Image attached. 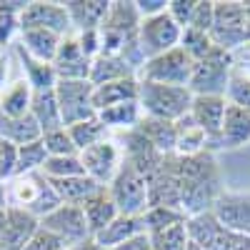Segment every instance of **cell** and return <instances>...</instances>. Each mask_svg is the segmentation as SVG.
<instances>
[{
	"mask_svg": "<svg viewBox=\"0 0 250 250\" xmlns=\"http://www.w3.org/2000/svg\"><path fill=\"white\" fill-rule=\"evenodd\" d=\"M185 250H203V248H200V245H195V243L190 240V243H188V248H185Z\"/></svg>",
	"mask_w": 250,
	"mask_h": 250,
	"instance_id": "9f6ffc18",
	"label": "cell"
},
{
	"mask_svg": "<svg viewBox=\"0 0 250 250\" xmlns=\"http://www.w3.org/2000/svg\"><path fill=\"white\" fill-rule=\"evenodd\" d=\"M113 250H153V245H150L148 233H143V235H135V238H130V240H125L123 245H118V248H113Z\"/></svg>",
	"mask_w": 250,
	"mask_h": 250,
	"instance_id": "681fc988",
	"label": "cell"
},
{
	"mask_svg": "<svg viewBox=\"0 0 250 250\" xmlns=\"http://www.w3.org/2000/svg\"><path fill=\"white\" fill-rule=\"evenodd\" d=\"M225 98H228L230 105H238L245 113H250V75L243 68H238V65L233 68V75H230V83H228Z\"/></svg>",
	"mask_w": 250,
	"mask_h": 250,
	"instance_id": "f35d334b",
	"label": "cell"
},
{
	"mask_svg": "<svg viewBox=\"0 0 250 250\" xmlns=\"http://www.w3.org/2000/svg\"><path fill=\"white\" fill-rule=\"evenodd\" d=\"M40 173L48 180H62L73 175H85V168L80 163V155H65V158H48Z\"/></svg>",
	"mask_w": 250,
	"mask_h": 250,
	"instance_id": "74e56055",
	"label": "cell"
},
{
	"mask_svg": "<svg viewBox=\"0 0 250 250\" xmlns=\"http://www.w3.org/2000/svg\"><path fill=\"white\" fill-rule=\"evenodd\" d=\"M213 45L228 53H235L238 48L248 45V28H245V10L243 3L228 0V3H215V20L210 28Z\"/></svg>",
	"mask_w": 250,
	"mask_h": 250,
	"instance_id": "52a82bcc",
	"label": "cell"
},
{
	"mask_svg": "<svg viewBox=\"0 0 250 250\" xmlns=\"http://www.w3.org/2000/svg\"><path fill=\"white\" fill-rule=\"evenodd\" d=\"M18 173V145L0 138V180L8 183Z\"/></svg>",
	"mask_w": 250,
	"mask_h": 250,
	"instance_id": "7bdbcfd3",
	"label": "cell"
},
{
	"mask_svg": "<svg viewBox=\"0 0 250 250\" xmlns=\"http://www.w3.org/2000/svg\"><path fill=\"white\" fill-rule=\"evenodd\" d=\"M8 208V193H5V183L0 180V210H5Z\"/></svg>",
	"mask_w": 250,
	"mask_h": 250,
	"instance_id": "f5cc1de1",
	"label": "cell"
},
{
	"mask_svg": "<svg viewBox=\"0 0 250 250\" xmlns=\"http://www.w3.org/2000/svg\"><path fill=\"white\" fill-rule=\"evenodd\" d=\"M115 143L120 145V153H123V163H128L133 165V168L145 175V178H150L160 165L165 160V155H160L153 145L148 143V138H145L138 128L133 130H125V133H113Z\"/></svg>",
	"mask_w": 250,
	"mask_h": 250,
	"instance_id": "7c38bea8",
	"label": "cell"
},
{
	"mask_svg": "<svg viewBox=\"0 0 250 250\" xmlns=\"http://www.w3.org/2000/svg\"><path fill=\"white\" fill-rule=\"evenodd\" d=\"M195 62L188 58V53L178 45L168 53H163L158 58H150L143 62V68L138 73L140 80L148 83H160V85H178V88H190Z\"/></svg>",
	"mask_w": 250,
	"mask_h": 250,
	"instance_id": "8992f818",
	"label": "cell"
},
{
	"mask_svg": "<svg viewBox=\"0 0 250 250\" xmlns=\"http://www.w3.org/2000/svg\"><path fill=\"white\" fill-rule=\"evenodd\" d=\"M170 163L180 178V210L185 218L213 213L215 200L225 193L218 163L213 153H200L190 158L170 155Z\"/></svg>",
	"mask_w": 250,
	"mask_h": 250,
	"instance_id": "6da1fadb",
	"label": "cell"
},
{
	"mask_svg": "<svg viewBox=\"0 0 250 250\" xmlns=\"http://www.w3.org/2000/svg\"><path fill=\"white\" fill-rule=\"evenodd\" d=\"M43 145L48 150V158H65V155H80L75 143L68 133V128H58L43 135Z\"/></svg>",
	"mask_w": 250,
	"mask_h": 250,
	"instance_id": "60d3db41",
	"label": "cell"
},
{
	"mask_svg": "<svg viewBox=\"0 0 250 250\" xmlns=\"http://www.w3.org/2000/svg\"><path fill=\"white\" fill-rule=\"evenodd\" d=\"M75 38H78L80 50L90 60H95L100 55V33L98 30H80V33H75Z\"/></svg>",
	"mask_w": 250,
	"mask_h": 250,
	"instance_id": "7dc6e473",
	"label": "cell"
},
{
	"mask_svg": "<svg viewBox=\"0 0 250 250\" xmlns=\"http://www.w3.org/2000/svg\"><path fill=\"white\" fill-rule=\"evenodd\" d=\"M140 80V78H138ZM193 90L190 88H178V85H160V83L140 80L138 90V105L143 115L158 118V120H170L178 123L183 115L190 113L193 105Z\"/></svg>",
	"mask_w": 250,
	"mask_h": 250,
	"instance_id": "3957f363",
	"label": "cell"
},
{
	"mask_svg": "<svg viewBox=\"0 0 250 250\" xmlns=\"http://www.w3.org/2000/svg\"><path fill=\"white\" fill-rule=\"evenodd\" d=\"M23 250H68V248H65V243H62L58 235H53L50 230H45V228L40 225Z\"/></svg>",
	"mask_w": 250,
	"mask_h": 250,
	"instance_id": "f6af8a7d",
	"label": "cell"
},
{
	"mask_svg": "<svg viewBox=\"0 0 250 250\" xmlns=\"http://www.w3.org/2000/svg\"><path fill=\"white\" fill-rule=\"evenodd\" d=\"M105 190L113 198L120 215L140 218L150 208V203H148V178L140 175L128 163L120 165L118 175L113 178V183L105 188Z\"/></svg>",
	"mask_w": 250,
	"mask_h": 250,
	"instance_id": "5b68a950",
	"label": "cell"
},
{
	"mask_svg": "<svg viewBox=\"0 0 250 250\" xmlns=\"http://www.w3.org/2000/svg\"><path fill=\"white\" fill-rule=\"evenodd\" d=\"M48 160V150L43 145V138L25 143L18 148V173L15 175H25V173H40Z\"/></svg>",
	"mask_w": 250,
	"mask_h": 250,
	"instance_id": "8d00e7d4",
	"label": "cell"
},
{
	"mask_svg": "<svg viewBox=\"0 0 250 250\" xmlns=\"http://www.w3.org/2000/svg\"><path fill=\"white\" fill-rule=\"evenodd\" d=\"M5 193L10 208H20V210L35 215L38 220H43L58 205H62L55 188L43 173H25V175L10 178L5 183Z\"/></svg>",
	"mask_w": 250,
	"mask_h": 250,
	"instance_id": "7a4b0ae2",
	"label": "cell"
},
{
	"mask_svg": "<svg viewBox=\"0 0 250 250\" xmlns=\"http://www.w3.org/2000/svg\"><path fill=\"white\" fill-rule=\"evenodd\" d=\"M55 98H58L65 128L98 115L93 108V83L90 80H58Z\"/></svg>",
	"mask_w": 250,
	"mask_h": 250,
	"instance_id": "9c48e42d",
	"label": "cell"
},
{
	"mask_svg": "<svg viewBox=\"0 0 250 250\" xmlns=\"http://www.w3.org/2000/svg\"><path fill=\"white\" fill-rule=\"evenodd\" d=\"M228 110V98L223 95H195L190 105V118L208 138V153L220 150V133Z\"/></svg>",
	"mask_w": 250,
	"mask_h": 250,
	"instance_id": "4fadbf2b",
	"label": "cell"
},
{
	"mask_svg": "<svg viewBox=\"0 0 250 250\" xmlns=\"http://www.w3.org/2000/svg\"><path fill=\"white\" fill-rule=\"evenodd\" d=\"M185 220H188V218H185ZM185 220L173 223V225H165V228H160V230L148 233L153 250H185L188 243H190V238H188Z\"/></svg>",
	"mask_w": 250,
	"mask_h": 250,
	"instance_id": "d590c367",
	"label": "cell"
},
{
	"mask_svg": "<svg viewBox=\"0 0 250 250\" xmlns=\"http://www.w3.org/2000/svg\"><path fill=\"white\" fill-rule=\"evenodd\" d=\"M148 203L150 208H173V210H180V178L170 163V155L148 178Z\"/></svg>",
	"mask_w": 250,
	"mask_h": 250,
	"instance_id": "9a60e30c",
	"label": "cell"
},
{
	"mask_svg": "<svg viewBox=\"0 0 250 250\" xmlns=\"http://www.w3.org/2000/svg\"><path fill=\"white\" fill-rule=\"evenodd\" d=\"M25 28H45L65 38L73 33L65 3H45V0H30L25 10L20 13V30Z\"/></svg>",
	"mask_w": 250,
	"mask_h": 250,
	"instance_id": "5bb4252c",
	"label": "cell"
},
{
	"mask_svg": "<svg viewBox=\"0 0 250 250\" xmlns=\"http://www.w3.org/2000/svg\"><path fill=\"white\" fill-rule=\"evenodd\" d=\"M98 118L110 133H125V130L138 128L143 110L138 105V100H133V103H120V105H110L105 110H100Z\"/></svg>",
	"mask_w": 250,
	"mask_h": 250,
	"instance_id": "4dcf8cb0",
	"label": "cell"
},
{
	"mask_svg": "<svg viewBox=\"0 0 250 250\" xmlns=\"http://www.w3.org/2000/svg\"><path fill=\"white\" fill-rule=\"evenodd\" d=\"M168 3L170 0H135V8L140 18H153V15H160L168 10Z\"/></svg>",
	"mask_w": 250,
	"mask_h": 250,
	"instance_id": "c3c4849f",
	"label": "cell"
},
{
	"mask_svg": "<svg viewBox=\"0 0 250 250\" xmlns=\"http://www.w3.org/2000/svg\"><path fill=\"white\" fill-rule=\"evenodd\" d=\"M175 128H178V148H175V155L190 158V155H200V153L208 150V138L195 125V120L190 118V113L183 115L175 123Z\"/></svg>",
	"mask_w": 250,
	"mask_h": 250,
	"instance_id": "1f68e13d",
	"label": "cell"
},
{
	"mask_svg": "<svg viewBox=\"0 0 250 250\" xmlns=\"http://www.w3.org/2000/svg\"><path fill=\"white\" fill-rule=\"evenodd\" d=\"M123 78H138V73L118 55H98L90 65L88 80L93 83V88H98V85H105V83L123 80Z\"/></svg>",
	"mask_w": 250,
	"mask_h": 250,
	"instance_id": "f546056e",
	"label": "cell"
},
{
	"mask_svg": "<svg viewBox=\"0 0 250 250\" xmlns=\"http://www.w3.org/2000/svg\"><path fill=\"white\" fill-rule=\"evenodd\" d=\"M233 68H235L233 53L213 48L203 60H198L195 68H193V78H190L193 95H223L225 98Z\"/></svg>",
	"mask_w": 250,
	"mask_h": 250,
	"instance_id": "277c9868",
	"label": "cell"
},
{
	"mask_svg": "<svg viewBox=\"0 0 250 250\" xmlns=\"http://www.w3.org/2000/svg\"><path fill=\"white\" fill-rule=\"evenodd\" d=\"M180 35L183 28L168 15V10L153 15V18H143L140 28H138V45L145 60L158 58L163 53H168L180 45Z\"/></svg>",
	"mask_w": 250,
	"mask_h": 250,
	"instance_id": "ba28073f",
	"label": "cell"
},
{
	"mask_svg": "<svg viewBox=\"0 0 250 250\" xmlns=\"http://www.w3.org/2000/svg\"><path fill=\"white\" fill-rule=\"evenodd\" d=\"M50 185L55 188L58 198L62 203H68V205H83L98 190H103V185H98L88 175H73V178H62V180H50Z\"/></svg>",
	"mask_w": 250,
	"mask_h": 250,
	"instance_id": "f1b7e54d",
	"label": "cell"
},
{
	"mask_svg": "<svg viewBox=\"0 0 250 250\" xmlns=\"http://www.w3.org/2000/svg\"><path fill=\"white\" fill-rule=\"evenodd\" d=\"M28 0H20V3H0V50H5L8 45L13 48V43L20 35V13L25 10Z\"/></svg>",
	"mask_w": 250,
	"mask_h": 250,
	"instance_id": "e575fe53",
	"label": "cell"
},
{
	"mask_svg": "<svg viewBox=\"0 0 250 250\" xmlns=\"http://www.w3.org/2000/svg\"><path fill=\"white\" fill-rule=\"evenodd\" d=\"M80 163H83V168H85V175L88 178H93L103 188H108L113 183V178L118 175L120 165H123L120 145L110 135L108 140H103V143L93 145V148L83 150L80 153Z\"/></svg>",
	"mask_w": 250,
	"mask_h": 250,
	"instance_id": "8fae6325",
	"label": "cell"
},
{
	"mask_svg": "<svg viewBox=\"0 0 250 250\" xmlns=\"http://www.w3.org/2000/svg\"><path fill=\"white\" fill-rule=\"evenodd\" d=\"M15 43L23 45V50L28 55H33L35 60H43V62H50L53 65L62 38L53 30H45V28H25V30H20Z\"/></svg>",
	"mask_w": 250,
	"mask_h": 250,
	"instance_id": "ffe728a7",
	"label": "cell"
},
{
	"mask_svg": "<svg viewBox=\"0 0 250 250\" xmlns=\"http://www.w3.org/2000/svg\"><path fill=\"white\" fill-rule=\"evenodd\" d=\"M180 48L188 53V58H190L193 62L203 60L208 53H210L215 45L208 33H200L195 28H183V35H180Z\"/></svg>",
	"mask_w": 250,
	"mask_h": 250,
	"instance_id": "ab89813d",
	"label": "cell"
},
{
	"mask_svg": "<svg viewBox=\"0 0 250 250\" xmlns=\"http://www.w3.org/2000/svg\"><path fill=\"white\" fill-rule=\"evenodd\" d=\"M0 250H3V248H0Z\"/></svg>",
	"mask_w": 250,
	"mask_h": 250,
	"instance_id": "680465c9",
	"label": "cell"
},
{
	"mask_svg": "<svg viewBox=\"0 0 250 250\" xmlns=\"http://www.w3.org/2000/svg\"><path fill=\"white\" fill-rule=\"evenodd\" d=\"M185 220V215L180 210H173V208H148L143 213V223H145V233H153V230H160L165 225H173V223H180Z\"/></svg>",
	"mask_w": 250,
	"mask_h": 250,
	"instance_id": "b9f144b4",
	"label": "cell"
},
{
	"mask_svg": "<svg viewBox=\"0 0 250 250\" xmlns=\"http://www.w3.org/2000/svg\"><path fill=\"white\" fill-rule=\"evenodd\" d=\"M213 215L225 230L250 235V195L223 193L213 205Z\"/></svg>",
	"mask_w": 250,
	"mask_h": 250,
	"instance_id": "e0dca14e",
	"label": "cell"
},
{
	"mask_svg": "<svg viewBox=\"0 0 250 250\" xmlns=\"http://www.w3.org/2000/svg\"><path fill=\"white\" fill-rule=\"evenodd\" d=\"M70 250H105V248H100L93 238H88L85 243H80V245H75V248H70Z\"/></svg>",
	"mask_w": 250,
	"mask_h": 250,
	"instance_id": "816d5d0a",
	"label": "cell"
},
{
	"mask_svg": "<svg viewBox=\"0 0 250 250\" xmlns=\"http://www.w3.org/2000/svg\"><path fill=\"white\" fill-rule=\"evenodd\" d=\"M245 10V28H248V45H250V3H243Z\"/></svg>",
	"mask_w": 250,
	"mask_h": 250,
	"instance_id": "db71d44e",
	"label": "cell"
},
{
	"mask_svg": "<svg viewBox=\"0 0 250 250\" xmlns=\"http://www.w3.org/2000/svg\"><path fill=\"white\" fill-rule=\"evenodd\" d=\"M248 75H250V70H248Z\"/></svg>",
	"mask_w": 250,
	"mask_h": 250,
	"instance_id": "6f0895ef",
	"label": "cell"
},
{
	"mask_svg": "<svg viewBox=\"0 0 250 250\" xmlns=\"http://www.w3.org/2000/svg\"><path fill=\"white\" fill-rule=\"evenodd\" d=\"M13 58L20 62V70H23V78L30 83L33 93L38 90H53L55 83H58V75H55V68L50 62H43V60H35L33 55H28L23 50V45L13 43Z\"/></svg>",
	"mask_w": 250,
	"mask_h": 250,
	"instance_id": "44dd1931",
	"label": "cell"
},
{
	"mask_svg": "<svg viewBox=\"0 0 250 250\" xmlns=\"http://www.w3.org/2000/svg\"><path fill=\"white\" fill-rule=\"evenodd\" d=\"M138 130L148 138V143L160 155H165V158L175 155V148H178V128H175V123L143 115L140 123H138Z\"/></svg>",
	"mask_w": 250,
	"mask_h": 250,
	"instance_id": "603a6c76",
	"label": "cell"
},
{
	"mask_svg": "<svg viewBox=\"0 0 250 250\" xmlns=\"http://www.w3.org/2000/svg\"><path fill=\"white\" fill-rule=\"evenodd\" d=\"M40 225H43L45 230H50L53 235H58L62 243H65L68 250L75 248V245H80V243H85L88 238H93L80 205L62 203V205L55 208L50 215H45L43 220H40Z\"/></svg>",
	"mask_w": 250,
	"mask_h": 250,
	"instance_id": "30bf717a",
	"label": "cell"
},
{
	"mask_svg": "<svg viewBox=\"0 0 250 250\" xmlns=\"http://www.w3.org/2000/svg\"><path fill=\"white\" fill-rule=\"evenodd\" d=\"M30 105H33V88L23 75L10 80V85L0 93V113L5 118H25L30 115Z\"/></svg>",
	"mask_w": 250,
	"mask_h": 250,
	"instance_id": "484cf974",
	"label": "cell"
},
{
	"mask_svg": "<svg viewBox=\"0 0 250 250\" xmlns=\"http://www.w3.org/2000/svg\"><path fill=\"white\" fill-rule=\"evenodd\" d=\"M80 208H83V215H85V223H88V228H90V235L100 233L103 228L110 225V223L120 215L105 188H103V190H98L93 198H88Z\"/></svg>",
	"mask_w": 250,
	"mask_h": 250,
	"instance_id": "4316f807",
	"label": "cell"
},
{
	"mask_svg": "<svg viewBox=\"0 0 250 250\" xmlns=\"http://www.w3.org/2000/svg\"><path fill=\"white\" fill-rule=\"evenodd\" d=\"M90 65H93V60L80 50L75 33L62 38V43L58 48V55L53 60L58 80H88L90 78Z\"/></svg>",
	"mask_w": 250,
	"mask_h": 250,
	"instance_id": "2e32d148",
	"label": "cell"
},
{
	"mask_svg": "<svg viewBox=\"0 0 250 250\" xmlns=\"http://www.w3.org/2000/svg\"><path fill=\"white\" fill-rule=\"evenodd\" d=\"M30 115L35 118L40 133H50L58 128H65L62 125V115H60V105L55 98V88L53 90H38L33 93V105H30Z\"/></svg>",
	"mask_w": 250,
	"mask_h": 250,
	"instance_id": "83f0119b",
	"label": "cell"
},
{
	"mask_svg": "<svg viewBox=\"0 0 250 250\" xmlns=\"http://www.w3.org/2000/svg\"><path fill=\"white\" fill-rule=\"evenodd\" d=\"M213 20H215V3L213 0H195V10H193V18H190V25L188 28H195L200 33H210Z\"/></svg>",
	"mask_w": 250,
	"mask_h": 250,
	"instance_id": "ee69618b",
	"label": "cell"
},
{
	"mask_svg": "<svg viewBox=\"0 0 250 250\" xmlns=\"http://www.w3.org/2000/svg\"><path fill=\"white\" fill-rule=\"evenodd\" d=\"M145 233V223H143V215L140 218H130V215H118L110 225H105L100 233L93 235V240L105 248V250H113L118 245H123L125 240H130L135 235H143Z\"/></svg>",
	"mask_w": 250,
	"mask_h": 250,
	"instance_id": "cb8c5ba5",
	"label": "cell"
},
{
	"mask_svg": "<svg viewBox=\"0 0 250 250\" xmlns=\"http://www.w3.org/2000/svg\"><path fill=\"white\" fill-rule=\"evenodd\" d=\"M0 138L3 140H10L15 143L18 148L25 143H33V140H40L43 133H40L38 123L33 115H25V118H5L0 113Z\"/></svg>",
	"mask_w": 250,
	"mask_h": 250,
	"instance_id": "d6a6232c",
	"label": "cell"
},
{
	"mask_svg": "<svg viewBox=\"0 0 250 250\" xmlns=\"http://www.w3.org/2000/svg\"><path fill=\"white\" fill-rule=\"evenodd\" d=\"M73 33L98 30L110 10V0H68L65 3Z\"/></svg>",
	"mask_w": 250,
	"mask_h": 250,
	"instance_id": "d6986e66",
	"label": "cell"
},
{
	"mask_svg": "<svg viewBox=\"0 0 250 250\" xmlns=\"http://www.w3.org/2000/svg\"><path fill=\"white\" fill-rule=\"evenodd\" d=\"M68 133H70V138H73V143H75V148H78L80 153L85 150V148H93V145L103 143V140H108V138L113 135V133L105 128V125L100 123L98 115L90 118V120H83V123L70 125Z\"/></svg>",
	"mask_w": 250,
	"mask_h": 250,
	"instance_id": "836d02e7",
	"label": "cell"
},
{
	"mask_svg": "<svg viewBox=\"0 0 250 250\" xmlns=\"http://www.w3.org/2000/svg\"><path fill=\"white\" fill-rule=\"evenodd\" d=\"M193 10H195V0H170V3H168V15L175 20L180 28L190 25Z\"/></svg>",
	"mask_w": 250,
	"mask_h": 250,
	"instance_id": "bcb514c9",
	"label": "cell"
},
{
	"mask_svg": "<svg viewBox=\"0 0 250 250\" xmlns=\"http://www.w3.org/2000/svg\"><path fill=\"white\" fill-rule=\"evenodd\" d=\"M138 90H140L138 78H123V80L105 83V85H98V88H93V108H95V113H100L110 105L133 103V100H138Z\"/></svg>",
	"mask_w": 250,
	"mask_h": 250,
	"instance_id": "7402d4cb",
	"label": "cell"
},
{
	"mask_svg": "<svg viewBox=\"0 0 250 250\" xmlns=\"http://www.w3.org/2000/svg\"><path fill=\"white\" fill-rule=\"evenodd\" d=\"M38 228H40V220L35 215L8 205L5 228H3V233H0V248L3 250H23L28 245V240L35 235Z\"/></svg>",
	"mask_w": 250,
	"mask_h": 250,
	"instance_id": "ac0fdd59",
	"label": "cell"
},
{
	"mask_svg": "<svg viewBox=\"0 0 250 250\" xmlns=\"http://www.w3.org/2000/svg\"><path fill=\"white\" fill-rule=\"evenodd\" d=\"M10 85V55L0 50V93Z\"/></svg>",
	"mask_w": 250,
	"mask_h": 250,
	"instance_id": "f907efd6",
	"label": "cell"
},
{
	"mask_svg": "<svg viewBox=\"0 0 250 250\" xmlns=\"http://www.w3.org/2000/svg\"><path fill=\"white\" fill-rule=\"evenodd\" d=\"M248 143H250V113H245L243 108L228 103L225 120H223V133H220V148L233 150V148H243Z\"/></svg>",
	"mask_w": 250,
	"mask_h": 250,
	"instance_id": "d4e9b609",
	"label": "cell"
},
{
	"mask_svg": "<svg viewBox=\"0 0 250 250\" xmlns=\"http://www.w3.org/2000/svg\"><path fill=\"white\" fill-rule=\"evenodd\" d=\"M5 218H8V208L0 210V233H3V228H5Z\"/></svg>",
	"mask_w": 250,
	"mask_h": 250,
	"instance_id": "11a10c76",
	"label": "cell"
}]
</instances>
